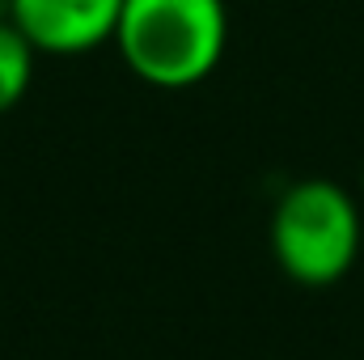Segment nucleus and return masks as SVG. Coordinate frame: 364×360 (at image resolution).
Wrapping results in <instances>:
<instances>
[{"mask_svg": "<svg viewBox=\"0 0 364 360\" xmlns=\"http://www.w3.org/2000/svg\"><path fill=\"white\" fill-rule=\"evenodd\" d=\"M114 47L144 85L191 90L229 47V9L225 0H123Z\"/></svg>", "mask_w": 364, "mask_h": 360, "instance_id": "obj_1", "label": "nucleus"}, {"mask_svg": "<svg viewBox=\"0 0 364 360\" xmlns=\"http://www.w3.org/2000/svg\"><path fill=\"white\" fill-rule=\"evenodd\" d=\"M272 255L305 288L339 284L360 255V208L331 179L292 182L272 212Z\"/></svg>", "mask_w": 364, "mask_h": 360, "instance_id": "obj_2", "label": "nucleus"}, {"mask_svg": "<svg viewBox=\"0 0 364 360\" xmlns=\"http://www.w3.org/2000/svg\"><path fill=\"white\" fill-rule=\"evenodd\" d=\"M34 43L9 21L0 17V115H9L26 93H30V81H34Z\"/></svg>", "mask_w": 364, "mask_h": 360, "instance_id": "obj_4", "label": "nucleus"}, {"mask_svg": "<svg viewBox=\"0 0 364 360\" xmlns=\"http://www.w3.org/2000/svg\"><path fill=\"white\" fill-rule=\"evenodd\" d=\"M123 0H9V21L38 55H85L114 43Z\"/></svg>", "mask_w": 364, "mask_h": 360, "instance_id": "obj_3", "label": "nucleus"}]
</instances>
